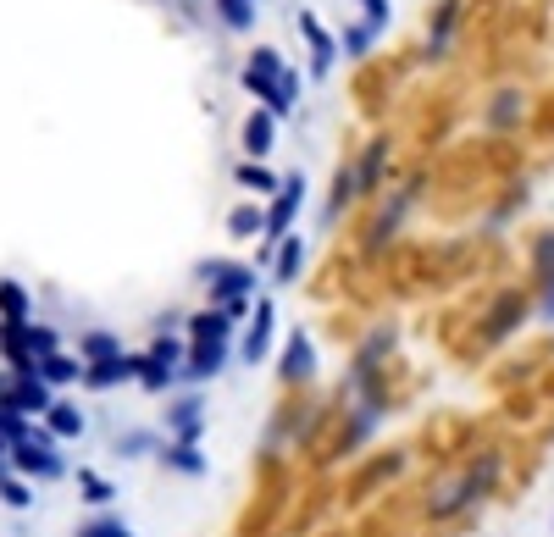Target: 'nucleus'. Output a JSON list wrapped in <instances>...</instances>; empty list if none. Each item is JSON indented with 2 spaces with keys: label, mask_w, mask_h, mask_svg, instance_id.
Here are the masks:
<instances>
[{
  "label": "nucleus",
  "mask_w": 554,
  "mask_h": 537,
  "mask_svg": "<svg viewBox=\"0 0 554 537\" xmlns=\"http://www.w3.org/2000/svg\"><path fill=\"white\" fill-rule=\"evenodd\" d=\"M200 283L211 288V305H217V311H228V305L255 294V272L250 266H233V261H200Z\"/></svg>",
  "instance_id": "nucleus-2"
},
{
  "label": "nucleus",
  "mask_w": 554,
  "mask_h": 537,
  "mask_svg": "<svg viewBox=\"0 0 554 537\" xmlns=\"http://www.w3.org/2000/svg\"><path fill=\"white\" fill-rule=\"evenodd\" d=\"M283 78H289V67H283V56H277L272 45H261L250 56V67H244V89H250V95L261 100V111H272V117H283Z\"/></svg>",
  "instance_id": "nucleus-1"
},
{
  "label": "nucleus",
  "mask_w": 554,
  "mask_h": 537,
  "mask_svg": "<svg viewBox=\"0 0 554 537\" xmlns=\"http://www.w3.org/2000/svg\"><path fill=\"white\" fill-rule=\"evenodd\" d=\"M217 12H222V23H228V28H239V34H244V28L255 23V0H217Z\"/></svg>",
  "instance_id": "nucleus-25"
},
{
  "label": "nucleus",
  "mask_w": 554,
  "mask_h": 537,
  "mask_svg": "<svg viewBox=\"0 0 554 537\" xmlns=\"http://www.w3.org/2000/svg\"><path fill=\"white\" fill-rule=\"evenodd\" d=\"M161 466L178 477H205V454L200 443H161Z\"/></svg>",
  "instance_id": "nucleus-13"
},
{
  "label": "nucleus",
  "mask_w": 554,
  "mask_h": 537,
  "mask_svg": "<svg viewBox=\"0 0 554 537\" xmlns=\"http://www.w3.org/2000/svg\"><path fill=\"white\" fill-rule=\"evenodd\" d=\"M316 371V349L305 333H289V344H283V366H277V377L283 382H305Z\"/></svg>",
  "instance_id": "nucleus-12"
},
{
  "label": "nucleus",
  "mask_w": 554,
  "mask_h": 537,
  "mask_svg": "<svg viewBox=\"0 0 554 537\" xmlns=\"http://www.w3.org/2000/svg\"><path fill=\"white\" fill-rule=\"evenodd\" d=\"M45 427H50V438H84V410L78 405H67V399H56L50 405V416H45Z\"/></svg>",
  "instance_id": "nucleus-16"
},
{
  "label": "nucleus",
  "mask_w": 554,
  "mask_h": 537,
  "mask_svg": "<svg viewBox=\"0 0 554 537\" xmlns=\"http://www.w3.org/2000/svg\"><path fill=\"white\" fill-rule=\"evenodd\" d=\"M272 322H277V305L272 299H255V322H250V333H244V344H239V355L250 360V366H261L266 349H272Z\"/></svg>",
  "instance_id": "nucleus-10"
},
{
  "label": "nucleus",
  "mask_w": 554,
  "mask_h": 537,
  "mask_svg": "<svg viewBox=\"0 0 554 537\" xmlns=\"http://www.w3.org/2000/svg\"><path fill=\"white\" fill-rule=\"evenodd\" d=\"M222 366H228V338H194L183 377H189V382H211Z\"/></svg>",
  "instance_id": "nucleus-9"
},
{
  "label": "nucleus",
  "mask_w": 554,
  "mask_h": 537,
  "mask_svg": "<svg viewBox=\"0 0 554 537\" xmlns=\"http://www.w3.org/2000/svg\"><path fill=\"white\" fill-rule=\"evenodd\" d=\"M12 471H17V477H39V482H50V477H61L67 466H61L56 443H34V438H28V443H17V449H12Z\"/></svg>",
  "instance_id": "nucleus-6"
},
{
  "label": "nucleus",
  "mask_w": 554,
  "mask_h": 537,
  "mask_svg": "<svg viewBox=\"0 0 554 537\" xmlns=\"http://www.w3.org/2000/svg\"><path fill=\"white\" fill-rule=\"evenodd\" d=\"M0 405L28 416V421H45L50 405H56V394H50L45 377H17V371H6V377H0Z\"/></svg>",
  "instance_id": "nucleus-3"
},
{
  "label": "nucleus",
  "mask_w": 554,
  "mask_h": 537,
  "mask_svg": "<svg viewBox=\"0 0 554 537\" xmlns=\"http://www.w3.org/2000/svg\"><path fill=\"white\" fill-rule=\"evenodd\" d=\"M543 316H554V277H549V294H543Z\"/></svg>",
  "instance_id": "nucleus-32"
},
{
  "label": "nucleus",
  "mask_w": 554,
  "mask_h": 537,
  "mask_svg": "<svg viewBox=\"0 0 554 537\" xmlns=\"http://www.w3.org/2000/svg\"><path fill=\"white\" fill-rule=\"evenodd\" d=\"M0 322H34V305H28V288L0 277Z\"/></svg>",
  "instance_id": "nucleus-15"
},
{
  "label": "nucleus",
  "mask_w": 554,
  "mask_h": 537,
  "mask_svg": "<svg viewBox=\"0 0 554 537\" xmlns=\"http://www.w3.org/2000/svg\"><path fill=\"white\" fill-rule=\"evenodd\" d=\"M377 161H383V144H372V156H366V167H361V183L377 178Z\"/></svg>",
  "instance_id": "nucleus-31"
},
{
  "label": "nucleus",
  "mask_w": 554,
  "mask_h": 537,
  "mask_svg": "<svg viewBox=\"0 0 554 537\" xmlns=\"http://www.w3.org/2000/svg\"><path fill=\"white\" fill-rule=\"evenodd\" d=\"M239 183H244V189H255V194H277V189H283V178H272L261 161H244V167H239Z\"/></svg>",
  "instance_id": "nucleus-23"
},
{
  "label": "nucleus",
  "mask_w": 554,
  "mask_h": 537,
  "mask_svg": "<svg viewBox=\"0 0 554 537\" xmlns=\"http://www.w3.org/2000/svg\"><path fill=\"white\" fill-rule=\"evenodd\" d=\"M361 12H366V28H372V34H383L388 17H394L388 12V0H361Z\"/></svg>",
  "instance_id": "nucleus-29"
},
{
  "label": "nucleus",
  "mask_w": 554,
  "mask_h": 537,
  "mask_svg": "<svg viewBox=\"0 0 554 537\" xmlns=\"http://www.w3.org/2000/svg\"><path fill=\"white\" fill-rule=\"evenodd\" d=\"M189 366V355H183V344L178 338H156V344H150V355H145V388L150 394H161V388H172V377H178V371Z\"/></svg>",
  "instance_id": "nucleus-5"
},
{
  "label": "nucleus",
  "mask_w": 554,
  "mask_h": 537,
  "mask_svg": "<svg viewBox=\"0 0 554 537\" xmlns=\"http://www.w3.org/2000/svg\"><path fill=\"white\" fill-rule=\"evenodd\" d=\"M228 233H233V239H255V233H261V239H266V211H261V205H233V211H228Z\"/></svg>",
  "instance_id": "nucleus-19"
},
{
  "label": "nucleus",
  "mask_w": 554,
  "mask_h": 537,
  "mask_svg": "<svg viewBox=\"0 0 554 537\" xmlns=\"http://www.w3.org/2000/svg\"><path fill=\"white\" fill-rule=\"evenodd\" d=\"M300 205H305V178L294 172V178H283L277 200L266 205V244H283V239H289V227H294V216H300Z\"/></svg>",
  "instance_id": "nucleus-4"
},
{
  "label": "nucleus",
  "mask_w": 554,
  "mask_h": 537,
  "mask_svg": "<svg viewBox=\"0 0 554 537\" xmlns=\"http://www.w3.org/2000/svg\"><path fill=\"white\" fill-rule=\"evenodd\" d=\"M28 349H34V360H50V355H61V349H56V333H50L45 322H28Z\"/></svg>",
  "instance_id": "nucleus-27"
},
{
  "label": "nucleus",
  "mask_w": 554,
  "mask_h": 537,
  "mask_svg": "<svg viewBox=\"0 0 554 537\" xmlns=\"http://www.w3.org/2000/svg\"><path fill=\"white\" fill-rule=\"evenodd\" d=\"M300 266H305V244H300V233H289V239L277 244V255H272V283H294Z\"/></svg>",
  "instance_id": "nucleus-14"
},
{
  "label": "nucleus",
  "mask_w": 554,
  "mask_h": 537,
  "mask_svg": "<svg viewBox=\"0 0 554 537\" xmlns=\"http://www.w3.org/2000/svg\"><path fill=\"white\" fill-rule=\"evenodd\" d=\"M117 355H122L117 333H84L78 338V360H84V366H100V360H117Z\"/></svg>",
  "instance_id": "nucleus-18"
},
{
  "label": "nucleus",
  "mask_w": 554,
  "mask_h": 537,
  "mask_svg": "<svg viewBox=\"0 0 554 537\" xmlns=\"http://www.w3.org/2000/svg\"><path fill=\"white\" fill-rule=\"evenodd\" d=\"M39 377H45L50 388H67V382L84 377V360H73V355H50V360H39Z\"/></svg>",
  "instance_id": "nucleus-20"
},
{
  "label": "nucleus",
  "mask_w": 554,
  "mask_h": 537,
  "mask_svg": "<svg viewBox=\"0 0 554 537\" xmlns=\"http://www.w3.org/2000/svg\"><path fill=\"white\" fill-rule=\"evenodd\" d=\"M156 449V432H128V438H117V454L122 460H139V454Z\"/></svg>",
  "instance_id": "nucleus-28"
},
{
  "label": "nucleus",
  "mask_w": 554,
  "mask_h": 537,
  "mask_svg": "<svg viewBox=\"0 0 554 537\" xmlns=\"http://www.w3.org/2000/svg\"><path fill=\"white\" fill-rule=\"evenodd\" d=\"M78 493H84V499L95 504V510H106V504L117 499V488H111V482L100 477V471H78Z\"/></svg>",
  "instance_id": "nucleus-21"
},
{
  "label": "nucleus",
  "mask_w": 554,
  "mask_h": 537,
  "mask_svg": "<svg viewBox=\"0 0 554 537\" xmlns=\"http://www.w3.org/2000/svg\"><path fill=\"white\" fill-rule=\"evenodd\" d=\"M300 34H305V45H311V72H316V78H322V72H333V61H338L333 34H327L311 12H300Z\"/></svg>",
  "instance_id": "nucleus-11"
},
{
  "label": "nucleus",
  "mask_w": 554,
  "mask_h": 537,
  "mask_svg": "<svg viewBox=\"0 0 554 537\" xmlns=\"http://www.w3.org/2000/svg\"><path fill=\"white\" fill-rule=\"evenodd\" d=\"M189 333H194V338H228V333H233V316H228V311H200V316L189 322Z\"/></svg>",
  "instance_id": "nucleus-22"
},
{
  "label": "nucleus",
  "mask_w": 554,
  "mask_h": 537,
  "mask_svg": "<svg viewBox=\"0 0 554 537\" xmlns=\"http://www.w3.org/2000/svg\"><path fill=\"white\" fill-rule=\"evenodd\" d=\"M372 39H377L372 28H350V34H344V50H350V56H361V50L372 45Z\"/></svg>",
  "instance_id": "nucleus-30"
},
{
  "label": "nucleus",
  "mask_w": 554,
  "mask_h": 537,
  "mask_svg": "<svg viewBox=\"0 0 554 537\" xmlns=\"http://www.w3.org/2000/svg\"><path fill=\"white\" fill-rule=\"evenodd\" d=\"M0 499L12 504V510H28V504H34V488H28L23 477H12V471L0 466Z\"/></svg>",
  "instance_id": "nucleus-24"
},
{
  "label": "nucleus",
  "mask_w": 554,
  "mask_h": 537,
  "mask_svg": "<svg viewBox=\"0 0 554 537\" xmlns=\"http://www.w3.org/2000/svg\"><path fill=\"white\" fill-rule=\"evenodd\" d=\"M167 432H172V443H200V432H205V399L200 394L172 399V405H167Z\"/></svg>",
  "instance_id": "nucleus-8"
},
{
  "label": "nucleus",
  "mask_w": 554,
  "mask_h": 537,
  "mask_svg": "<svg viewBox=\"0 0 554 537\" xmlns=\"http://www.w3.org/2000/svg\"><path fill=\"white\" fill-rule=\"evenodd\" d=\"M145 377V355H117V360H100V366H84V388L106 394L117 382H139Z\"/></svg>",
  "instance_id": "nucleus-7"
},
{
  "label": "nucleus",
  "mask_w": 554,
  "mask_h": 537,
  "mask_svg": "<svg viewBox=\"0 0 554 537\" xmlns=\"http://www.w3.org/2000/svg\"><path fill=\"white\" fill-rule=\"evenodd\" d=\"M78 537H133V526L117 521V515H95V521L78 526Z\"/></svg>",
  "instance_id": "nucleus-26"
},
{
  "label": "nucleus",
  "mask_w": 554,
  "mask_h": 537,
  "mask_svg": "<svg viewBox=\"0 0 554 537\" xmlns=\"http://www.w3.org/2000/svg\"><path fill=\"white\" fill-rule=\"evenodd\" d=\"M272 139H277V117H272V111H255V117L244 122V150L261 161L266 150H272Z\"/></svg>",
  "instance_id": "nucleus-17"
}]
</instances>
